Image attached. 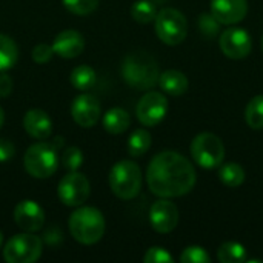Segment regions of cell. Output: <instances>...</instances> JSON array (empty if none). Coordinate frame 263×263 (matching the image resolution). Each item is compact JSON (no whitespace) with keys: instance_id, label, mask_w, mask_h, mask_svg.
Returning <instances> with one entry per match:
<instances>
[{"instance_id":"6da1fadb","label":"cell","mask_w":263,"mask_h":263,"mask_svg":"<svg viewBox=\"0 0 263 263\" xmlns=\"http://www.w3.org/2000/svg\"><path fill=\"white\" fill-rule=\"evenodd\" d=\"M146 182L153 194L171 199L188 194L196 185V170L176 151H163L153 157L146 170Z\"/></svg>"},{"instance_id":"7a4b0ae2","label":"cell","mask_w":263,"mask_h":263,"mask_svg":"<svg viewBox=\"0 0 263 263\" xmlns=\"http://www.w3.org/2000/svg\"><path fill=\"white\" fill-rule=\"evenodd\" d=\"M123 80L136 89H151L159 82V66L154 57L146 52H133L122 63Z\"/></svg>"},{"instance_id":"3957f363","label":"cell","mask_w":263,"mask_h":263,"mask_svg":"<svg viewBox=\"0 0 263 263\" xmlns=\"http://www.w3.org/2000/svg\"><path fill=\"white\" fill-rule=\"evenodd\" d=\"M69 233L82 245H94L105 234L103 214L92 206L77 208L69 217Z\"/></svg>"},{"instance_id":"277c9868","label":"cell","mask_w":263,"mask_h":263,"mask_svg":"<svg viewBox=\"0 0 263 263\" xmlns=\"http://www.w3.org/2000/svg\"><path fill=\"white\" fill-rule=\"evenodd\" d=\"M59 149L52 143L39 142L31 145L23 156V166L31 177L48 179L51 177L60 163Z\"/></svg>"},{"instance_id":"5b68a950","label":"cell","mask_w":263,"mask_h":263,"mask_svg":"<svg viewBox=\"0 0 263 263\" xmlns=\"http://www.w3.org/2000/svg\"><path fill=\"white\" fill-rule=\"evenodd\" d=\"M111 191L122 200L134 199L142 188V171L131 160L117 162L109 171Z\"/></svg>"},{"instance_id":"8992f818","label":"cell","mask_w":263,"mask_h":263,"mask_svg":"<svg viewBox=\"0 0 263 263\" xmlns=\"http://www.w3.org/2000/svg\"><path fill=\"white\" fill-rule=\"evenodd\" d=\"M191 156L194 162L205 168L214 170L223 163L225 159V146L220 137L211 133H202L194 137L191 142Z\"/></svg>"},{"instance_id":"52a82bcc","label":"cell","mask_w":263,"mask_h":263,"mask_svg":"<svg viewBox=\"0 0 263 263\" xmlns=\"http://www.w3.org/2000/svg\"><path fill=\"white\" fill-rule=\"evenodd\" d=\"M156 34L166 45H179L186 39L188 22L185 15L174 8H163L156 15Z\"/></svg>"},{"instance_id":"ba28073f","label":"cell","mask_w":263,"mask_h":263,"mask_svg":"<svg viewBox=\"0 0 263 263\" xmlns=\"http://www.w3.org/2000/svg\"><path fill=\"white\" fill-rule=\"evenodd\" d=\"M43 251V242L32 233H22L11 237L3 248V259L8 263L35 262Z\"/></svg>"},{"instance_id":"9c48e42d","label":"cell","mask_w":263,"mask_h":263,"mask_svg":"<svg viewBox=\"0 0 263 263\" xmlns=\"http://www.w3.org/2000/svg\"><path fill=\"white\" fill-rule=\"evenodd\" d=\"M89 182L88 179L77 173L69 171L57 186V196L60 202L66 206H80L89 197Z\"/></svg>"},{"instance_id":"30bf717a","label":"cell","mask_w":263,"mask_h":263,"mask_svg":"<svg viewBox=\"0 0 263 263\" xmlns=\"http://www.w3.org/2000/svg\"><path fill=\"white\" fill-rule=\"evenodd\" d=\"M168 112V100L162 92L149 91L137 103L136 114L142 125L156 126L159 125Z\"/></svg>"},{"instance_id":"8fae6325","label":"cell","mask_w":263,"mask_h":263,"mask_svg":"<svg viewBox=\"0 0 263 263\" xmlns=\"http://www.w3.org/2000/svg\"><path fill=\"white\" fill-rule=\"evenodd\" d=\"M222 52L233 60H240L245 59L253 48V40L248 31L242 28H228L222 32L220 40H219Z\"/></svg>"},{"instance_id":"7c38bea8","label":"cell","mask_w":263,"mask_h":263,"mask_svg":"<svg viewBox=\"0 0 263 263\" xmlns=\"http://www.w3.org/2000/svg\"><path fill=\"white\" fill-rule=\"evenodd\" d=\"M149 223L154 231L160 234L171 233L179 223V210L168 199H160L153 203L149 210Z\"/></svg>"},{"instance_id":"4fadbf2b","label":"cell","mask_w":263,"mask_h":263,"mask_svg":"<svg viewBox=\"0 0 263 263\" xmlns=\"http://www.w3.org/2000/svg\"><path fill=\"white\" fill-rule=\"evenodd\" d=\"M14 222L26 233H35L45 225V211L34 200H22L14 208Z\"/></svg>"},{"instance_id":"5bb4252c","label":"cell","mask_w":263,"mask_h":263,"mask_svg":"<svg viewBox=\"0 0 263 263\" xmlns=\"http://www.w3.org/2000/svg\"><path fill=\"white\" fill-rule=\"evenodd\" d=\"M71 116L82 128H92L100 119V103L91 94H80L72 100Z\"/></svg>"},{"instance_id":"9a60e30c","label":"cell","mask_w":263,"mask_h":263,"mask_svg":"<svg viewBox=\"0 0 263 263\" xmlns=\"http://www.w3.org/2000/svg\"><path fill=\"white\" fill-rule=\"evenodd\" d=\"M247 0H211V14L220 25H236L247 17Z\"/></svg>"},{"instance_id":"2e32d148","label":"cell","mask_w":263,"mask_h":263,"mask_svg":"<svg viewBox=\"0 0 263 263\" xmlns=\"http://www.w3.org/2000/svg\"><path fill=\"white\" fill-rule=\"evenodd\" d=\"M52 51L59 57L63 59H74L79 57L85 49V39L80 32L74 29H65L55 35L52 42Z\"/></svg>"},{"instance_id":"e0dca14e","label":"cell","mask_w":263,"mask_h":263,"mask_svg":"<svg viewBox=\"0 0 263 263\" xmlns=\"http://www.w3.org/2000/svg\"><path fill=\"white\" fill-rule=\"evenodd\" d=\"M23 128L31 137L39 139V140H45L52 133V122L45 111L29 109L23 116Z\"/></svg>"},{"instance_id":"ac0fdd59","label":"cell","mask_w":263,"mask_h":263,"mask_svg":"<svg viewBox=\"0 0 263 263\" xmlns=\"http://www.w3.org/2000/svg\"><path fill=\"white\" fill-rule=\"evenodd\" d=\"M157 83L160 85L162 91H165L170 96H182L188 91V86H190L186 76L177 69H168L162 72L159 76Z\"/></svg>"},{"instance_id":"d6986e66","label":"cell","mask_w":263,"mask_h":263,"mask_svg":"<svg viewBox=\"0 0 263 263\" xmlns=\"http://www.w3.org/2000/svg\"><path fill=\"white\" fill-rule=\"evenodd\" d=\"M131 125V117L123 108H111L103 116V128L109 134H122Z\"/></svg>"},{"instance_id":"ffe728a7","label":"cell","mask_w":263,"mask_h":263,"mask_svg":"<svg viewBox=\"0 0 263 263\" xmlns=\"http://www.w3.org/2000/svg\"><path fill=\"white\" fill-rule=\"evenodd\" d=\"M71 85L79 89V91H86L89 88H92L96 85V80H97V76H96V71L88 66V65H80L77 68H74L71 71Z\"/></svg>"},{"instance_id":"44dd1931","label":"cell","mask_w":263,"mask_h":263,"mask_svg":"<svg viewBox=\"0 0 263 263\" xmlns=\"http://www.w3.org/2000/svg\"><path fill=\"white\" fill-rule=\"evenodd\" d=\"M18 59V48L15 42L5 35L0 34V71H8L11 69Z\"/></svg>"},{"instance_id":"7402d4cb","label":"cell","mask_w":263,"mask_h":263,"mask_svg":"<svg viewBox=\"0 0 263 263\" xmlns=\"http://www.w3.org/2000/svg\"><path fill=\"white\" fill-rule=\"evenodd\" d=\"M217 257L222 263H242L247 260V250L237 242H225L219 248Z\"/></svg>"},{"instance_id":"603a6c76","label":"cell","mask_w":263,"mask_h":263,"mask_svg":"<svg viewBox=\"0 0 263 263\" xmlns=\"http://www.w3.org/2000/svg\"><path fill=\"white\" fill-rule=\"evenodd\" d=\"M219 176H220V180L223 182V185H227L230 188L240 186L245 180V171L236 162H230V163L222 165Z\"/></svg>"},{"instance_id":"cb8c5ba5","label":"cell","mask_w":263,"mask_h":263,"mask_svg":"<svg viewBox=\"0 0 263 263\" xmlns=\"http://www.w3.org/2000/svg\"><path fill=\"white\" fill-rule=\"evenodd\" d=\"M151 146V134L146 129H136L128 139V153L133 157L143 156Z\"/></svg>"},{"instance_id":"d4e9b609","label":"cell","mask_w":263,"mask_h":263,"mask_svg":"<svg viewBox=\"0 0 263 263\" xmlns=\"http://www.w3.org/2000/svg\"><path fill=\"white\" fill-rule=\"evenodd\" d=\"M245 119L250 128L253 129H263V96H256L250 100Z\"/></svg>"},{"instance_id":"484cf974","label":"cell","mask_w":263,"mask_h":263,"mask_svg":"<svg viewBox=\"0 0 263 263\" xmlns=\"http://www.w3.org/2000/svg\"><path fill=\"white\" fill-rule=\"evenodd\" d=\"M131 15L139 23H149L156 18L157 11L156 6L149 0H137L131 8Z\"/></svg>"},{"instance_id":"4316f807","label":"cell","mask_w":263,"mask_h":263,"mask_svg":"<svg viewBox=\"0 0 263 263\" xmlns=\"http://www.w3.org/2000/svg\"><path fill=\"white\" fill-rule=\"evenodd\" d=\"M60 162H62L65 170L77 171L82 166V163H83V153L77 146H69V148H66L63 151V154L60 157Z\"/></svg>"},{"instance_id":"83f0119b","label":"cell","mask_w":263,"mask_h":263,"mask_svg":"<svg viewBox=\"0 0 263 263\" xmlns=\"http://www.w3.org/2000/svg\"><path fill=\"white\" fill-rule=\"evenodd\" d=\"M65 8L76 15H86L96 11L99 0H62Z\"/></svg>"},{"instance_id":"f1b7e54d","label":"cell","mask_w":263,"mask_h":263,"mask_svg":"<svg viewBox=\"0 0 263 263\" xmlns=\"http://www.w3.org/2000/svg\"><path fill=\"white\" fill-rule=\"evenodd\" d=\"M180 262L183 263H210L211 257L208 256L206 250L202 247H188L182 256H180Z\"/></svg>"},{"instance_id":"f546056e","label":"cell","mask_w":263,"mask_h":263,"mask_svg":"<svg viewBox=\"0 0 263 263\" xmlns=\"http://www.w3.org/2000/svg\"><path fill=\"white\" fill-rule=\"evenodd\" d=\"M143 262L173 263L174 262V259H173V256H171L166 250H163V248H160V247H153V248H149V250L146 251V254H145V257H143Z\"/></svg>"},{"instance_id":"4dcf8cb0","label":"cell","mask_w":263,"mask_h":263,"mask_svg":"<svg viewBox=\"0 0 263 263\" xmlns=\"http://www.w3.org/2000/svg\"><path fill=\"white\" fill-rule=\"evenodd\" d=\"M219 22L213 17V14H202L200 18H199V26L202 29V32L205 35H216L219 32Z\"/></svg>"},{"instance_id":"1f68e13d","label":"cell","mask_w":263,"mask_h":263,"mask_svg":"<svg viewBox=\"0 0 263 263\" xmlns=\"http://www.w3.org/2000/svg\"><path fill=\"white\" fill-rule=\"evenodd\" d=\"M54 51H52V46H49L48 43H39L32 48V60L35 63H46L51 60Z\"/></svg>"},{"instance_id":"d6a6232c","label":"cell","mask_w":263,"mask_h":263,"mask_svg":"<svg viewBox=\"0 0 263 263\" xmlns=\"http://www.w3.org/2000/svg\"><path fill=\"white\" fill-rule=\"evenodd\" d=\"M14 145L8 139H0V162H8L14 156Z\"/></svg>"},{"instance_id":"836d02e7","label":"cell","mask_w":263,"mask_h":263,"mask_svg":"<svg viewBox=\"0 0 263 263\" xmlns=\"http://www.w3.org/2000/svg\"><path fill=\"white\" fill-rule=\"evenodd\" d=\"M12 79L5 71H0V97H8L12 92Z\"/></svg>"},{"instance_id":"e575fe53","label":"cell","mask_w":263,"mask_h":263,"mask_svg":"<svg viewBox=\"0 0 263 263\" xmlns=\"http://www.w3.org/2000/svg\"><path fill=\"white\" fill-rule=\"evenodd\" d=\"M3 122H5V111L0 108V128L3 126Z\"/></svg>"},{"instance_id":"d590c367","label":"cell","mask_w":263,"mask_h":263,"mask_svg":"<svg viewBox=\"0 0 263 263\" xmlns=\"http://www.w3.org/2000/svg\"><path fill=\"white\" fill-rule=\"evenodd\" d=\"M2 243H3V234H2V231H0V248H2Z\"/></svg>"},{"instance_id":"8d00e7d4","label":"cell","mask_w":263,"mask_h":263,"mask_svg":"<svg viewBox=\"0 0 263 263\" xmlns=\"http://www.w3.org/2000/svg\"><path fill=\"white\" fill-rule=\"evenodd\" d=\"M262 49H263V35H262Z\"/></svg>"}]
</instances>
